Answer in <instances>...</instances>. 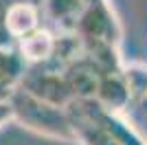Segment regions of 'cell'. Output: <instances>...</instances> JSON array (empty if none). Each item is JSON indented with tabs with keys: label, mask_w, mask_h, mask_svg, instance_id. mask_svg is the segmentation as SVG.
<instances>
[{
	"label": "cell",
	"mask_w": 147,
	"mask_h": 145,
	"mask_svg": "<svg viewBox=\"0 0 147 145\" xmlns=\"http://www.w3.org/2000/svg\"><path fill=\"white\" fill-rule=\"evenodd\" d=\"M24 60L22 55L11 51V48L0 46V84L16 86L20 84V79L24 77Z\"/></svg>",
	"instance_id": "9c48e42d"
},
{
	"label": "cell",
	"mask_w": 147,
	"mask_h": 145,
	"mask_svg": "<svg viewBox=\"0 0 147 145\" xmlns=\"http://www.w3.org/2000/svg\"><path fill=\"white\" fill-rule=\"evenodd\" d=\"M9 103L13 108V119L24 123L29 130H35V132L53 136V139H64V141L75 139L70 117L64 108L51 106L37 97L29 95L22 88H13Z\"/></svg>",
	"instance_id": "6da1fadb"
},
{
	"label": "cell",
	"mask_w": 147,
	"mask_h": 145,
	"mask_svg": "<svg viewBox=\"0 0 147 145\" xmlns=\"http://www.w3.org/2000/svg\"><path fill=\"white\" fill-rule=\"evenodd\" d=\"M13 119V108L9 101H0V127L5 125L7 121Z\"/></svg>",
	"instance_id": "7c38bea8"
},
{
	"label": "cell",
	"mask_w": 147,
	"mask_h": 145,
	"mask_svg": "<svg viewBox=\"0 0 147 145\" xmlns=\"http://www.w3.org/2000/svg\"><path fill=\"white\" fill-rule=\"evenodd\" d=\"M22 90H26L29 95L42 99V101L57 106V108H68L75 101V95L68 86L64 72L59 70H46V68H33V70L24 72V77L20 79Z\"/></svg>",
	"instance_id": "7a4b0ae2"
},
{
	"label": "cell",
	"mask_w": 147,
	"mask_h": 145,
	"mask_svg": "<svg viewBox=\"0 0 147 145\" xmlns=\"http://www.w3.org/2000/svg\"><path fill=\"white\" fill-rule=\"evenodd\" d=\"M84 0H46V11L55 22H66L79 16L84 9Z\"/></svg>",
	"instance_id": "30bf717a"
},
{
	"label": "cell",
	"mask_w": 147,
	"mask_h": 145,
	"mask_svg": "<svg viewBox=\"0 0 147 145\" xmlns=\"http://www.w3.org/2000/svg\"><path fill=\"white\" fill-rule=\"evenodd\" d=\"M61 72H64V77H66L75 99H94L101 72L92 66L84 55L79 60H75L73 64H68Z\"/></svg>",
	"instance_id": "277c9868"
},
{
	"label": "cell",
	"mask_w": 147,
	"mask_h": 145,
	"mask_svg": "<svg viewBox=\"0 0 147 145\" xmlns=\"http://www.w3.org/2000/svg\"><path fill=\"white\" fill-rule=\"evenodd\" d=\"M7 2L5 0H0V44L5 42L7 40V35H9V33H7V24H5V16H7Z\"/></svg>",
	"instance_id": "4fadbf2b"
},
{
	"label": "cell",
	"mask_w": 147,
	"mask_h": 145,
	"mask_svg": "<svg viewBox=\"0 0 147 145\" xmlns=\"http://www.w3.org/2000/svg\"><path fill=\"white\" fill-rule=\"evenodd\" d=\"M75 33L81 40H101L117 46L119 40V22L105 0H94L81 9L75 20Z\"/></svg>",
	"instance_id": "3957f363"
},
{
	"label": "cell",
	"mask_w": 147,
	"mask_h": 145,
	"mask_svg": "<svg viewBox=\"0 0 147 145\" xmlns=\"http://www.w3.org/2000/svg\"><path fill=\"white\" fill-rule=\"evenodd\" d=\"M94 99L110 112H121V110L127 108L129 101H132V92H129V86L123 77V72L101 75Z\"/></svg>",
	"instance_id": "5b68a950"
},
{
	"label": "cell",
	"mask_w": 147,
	"mask_h": 145,
	"mask_svg": "<svg viewBox=\"0 0 147 145\" xmlns=\"http://www.w3.org/2000/svg\"><path fill=\"white\" fill-rule=\"evenodd\" d=\"M11 92H13L11 86L0 84V101H9V99H11Z\"/></svg>",
	"instance_id": "5bb4252c"
},
{
	"label": "cell",
	"mask_w": 147,
	"mask_h": 145,
	"mask_svg": "<svg viewBox=\"0 0 147 145\" xmlns=\"http://www.w3.org/2000/svg\"><path fill=\"white\" fill-rule=\"evenodd\" d=\"M40 22V13H37L35 5H31L26 0H18L11 2L7 7V16H5V24H7V33L13 37H24L29 33H33Z\"/></svg>",
	"instance_id": "8992f818"
},
{
	"label": "cell",
	"mask_w": 147,
	"mask_h": 145,
	"mask_svg": "<svg viewBox=\"0 0 147 145\" xmlns=\"http://www.w3.org/2000/svg\"><path fill=\"white\" fill-rule=\"evenodd\" d=\"M66 112L70 117V123H73L75 139L81 145H121L105 127L99 125L97 121L88 119L84 115H77V112H70V110H66Z\"/></svg>",
	"instance_id": "ba28073f"
},
{
	"label": "cell",
	"mask_w": 147,
	"mask_h": 145,
	"mask_svg": "<svg viewBox=\"0 0 147 145\" xmlns=\"http://www.w3.org/2000/svg\"><path fill=\"white\" fill-rule=\"evenodd\" d=\"M123 77L129 86V92L132 97H138V99H145L147 97V66L141 64H134V66H127Z\"/></svg>",
	"instance_id": "8fae6325"
},
{
	"label": "cell",
	"mask_w": 147,
	"mask_h": 145,
	"mask_svg": "<svg viewBox=\"0 0 147 145\" xmlns=\"http://www.w3.org/2000/svg\"><path fill=\"white\" fill-rule=\"evenodd\" d=\"M55 51V35L49 29H35L33 33L20 37V55L24 62L42 64L53 57Z\"/></svg>",
	"instance_id": "52a82bcc"
}]
</instances>
